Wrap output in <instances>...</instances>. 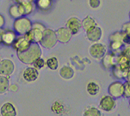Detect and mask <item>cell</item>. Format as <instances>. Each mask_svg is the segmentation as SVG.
<instances>
[{
  "label": "cell",
  "mask_w": 130,
  "mask_h": 116,
  "mask_svg": "<svg viewBox=\"0 0 130 116\" xmlns=\"http://www.w3.org/2000/svg\"><path fill=\"white\" fill-rule=\"evenodd\" d=\"M32 66H34L35 68L37 69L38 70H42L43 67L46 66V61H44V60L40 57L39 58H37L35 61L33 62Z\"/></svg>",
  "instance_id": "cell-28"
},
{
  "label": "cell",
  "mask_w": 130,
  "mask_h": 116,
  "mask_svg": "<svg viewBox=\"0 0 130 116\" xmlns=\"http://www.w3.org/2000/svg\"><path fill=\"white\" fill-rule=\"evenodd\" d=\"M123 36H124V32H115L113 34H111L110 35V40H118V41H121L123 39ZM123 43V42H122Z\"/></svg>",
  "instance_id": "cell-29"
},
{
  "label": "cell",
  "mask_w": 130,
  "mask_h": 116,
  "mask_svg": "<svg viewBox=\"0 0 130 116\" xmlns=\"http://www.w3.org/2000/svg\"><path fill=\"white\" fill-rule=\"evenodd\" d=\"M0 115L1 116H17V110L16 106L12 102H5L0 107Z\"/></svg>",
  "instance_id": "cell-12"
},
{
  "label": "cell",
  "mask_w": 130,
  "mask_h": 116,
  "mask_svg": "<svg viewBox=\"0 0 130 116\" xmlns=\"http://www.w3.org/2000/svg\"><path fill=\"white\" fill-rule=\"evenodd\" d=\"M130 99V98H129ZM129 106H130V100H129Z\"/></svg>",
  "instance_id": "cell-38"
},
{
  "label": "cell",
  "mask_w": 130,
  "mask_h": 116,
  "mask_svg": "<svg viewBox=\"0 0 130 116\" xmlns=\"http://www.w3.org/2000/svg\"><path fill=\"white\" fill-rule=\"evenodd\" d=\"M83 116H102V112L98 108L95 106H88L86 109L84 110Z\"/></svg>",
  "instance_id": "cell-24"
},
{
  "label": "cell",
  "mask_w": 130,
  "mask_h": 116,
  "mask_svg": "<svg viewBox=\"0 0 130 116\" xmlns=\"http://www.w3.org/2000/svg\"><path fill=\"white\" fill-rule=\"evenodd\" d=\"M0 60H1V59H0Z\"/></svg>",
  "instance_id": "cell-40"
},
{
  "label": "cell",
  "mask_w": 130,
  "mask_h": 116,
  "mask_svg": "<svg viewBox=\"0 0 130 116\" xmlns=\"http://www.w3.org/2000/svg\"><path fill=\"white\" fill-rule=\"evenodd\" d=\"M66 106L61 101L56 100L53 102V103L51 106V110L53 114L57 115H62L66 112Z\"/></svg>",
  "instance_id": "cell-17"
},
{
  "label": "cell",
  "mask_w": 130,
  "mask_h": 116,
  "mask_svg": "<svg viewBox=\"0 0 130 116\" xmlns=\"http://www.w3.org/2000/svg\"><path fill=\"white\" fill-rule=\"evenodd\" d=\"M108 93L115 99H119L124 96V84L120 81L113 82L108 87Z\"/></svg>",
  "instance_id": "cell-7"
},
{
  "label": "cell",
  "mask_w": 130,
  "mask_h": 116,
  "mask_svg": "<svg viewBox=\"0 0 130 116\" xmlns=\"http://www.w3.org/2000/svg\"><path fill=\"white\" fill-rule=\"evenodd\" d=\"M88 4L92 8H98L101 4V0H88Z\"/></svg>",
  "instance_id": "cell-31"
},
{
  "label": "cell",
  "mask_w": 130,
  "mask_h": 116,
  "mask_svg": "<svg viewBox=\"0 0 130 116\" xmlns=\"http://www.w3.org/2000/svg\"><path fill=\"white\" fill-rule=\"evenodd\" d=\"M124 96L130 98V82L126 81V83L124 84Z\"/></svg>",
  "instance_id": "cell-30"
},
{
  "label": "cell",
  "mask_w": 130,
  "mask_h": 116,
  "mask_svg": "<svg viewBox=\"0 0 130 116\" xmlns=\"http://www.w3.org/2000/svg\"><path fill=\"white\" fill-rule=\"evenodd\" d=\"M46 66L51 70H56L59 67V61L56 57H52L46 60Z\"/></svg>",
  "instance_id": "cell-25"
},
{
  "label": "cell",
  "mask_w": 130,
  "mask_h": 116,
  "mask_svg": "<svg viewBox=\"0 0 130 116\" xmlns=\"http://www.w3.org/2000/svg\"><path fill=\"white\" fill-rule=\"evenodd\" d=\"M10 81L8 77L0 74V95L4 94L8 91Z\"/></svg>",
  "instance_id": "cell-21"
},
{
  "label": "cell",
  "mask_w": 130,
  "mask_h": 116,
  "mask_svg": "<svg viewBox=\"0 0 130 116\" xmlns=\"http://www.w3.org/2000/svg\"><path fill=\"white\" fill-rule=\"evenodd\" d=\"M124 46V43L121 41L118 40H112L110 42V48L112 52L114 53H118V52L120 51Z\"/></svg>",
  "instance_id": "cell-26"
},
{
  "label": "cell",
  "mask_w": 130,
  "mask_h": 116,
  "mask_svg": "<svg viewBox=\"0 0 130 116\" xmlns=\"http://www.w3.org/2000/svg\"><path fill=\"white\" fill-rule=\"evenodd\" d=\"M87 39L92 43H96L102 39V30L98 25L90 29L86 32Z\"/></svg>",
  "instance_id": "cell-13"
},
{
  "label": "cell",
  "mask_w": 130,
  "mask_h": 116,
  "mask_svg": "<svg viewBox=\"0 0 130 116\" xmlns=\"http://www.w3.org/2000/svg\"><path fill=\"white\" fill-rule=\"evenodd\" d=\"M31 43H32L29 42L25 35H20L17 37V39L14 41L12 47L16 52H23L28 49L29 46L31 45Z\"/></svg>",
  "instance_id": "cell-9"
},
{
  "label": "cell",
  "mask_w": 130,
  "mask_h": 116,
  "mask_svg": "<svg viewBox=\"0 0 130 116\" xmlns=\"http://www.w3.org/2000/svg\"><path fill=\"white\" fill-rule=\"evenodd\" d=\"M15 2H16L17 3H21L22 2H25V1H26V0H14Z\"/></svg>",
  "instance_id": "cell-36"
},
{
  "label": "cell",
  "mask_w": 130,
  "mask_h": 116,
  "mask_svg": "<svg viewBox=\"0 0 130 116\" xmlns=\"http://www.w3.org/2000/svg\"><path fill=\"white\" fill-rule=\"evenodd\" d=\"M57 42L58 40L55 31L53 29L46 28L43 30L42 39L39 44H40V46L46 48V49H52L57 45Z\"/></svg>",
  "instance_id": "cell-3"
},
{
  "label": "cell",
  "mask_w": 130,
  "mask_h": 116,
  "mask_svg": "<svg viewBox=\"0 0 130 116\" xmlns=\"http://www.w3.org/2000/svg\"><path fill=\"white\" fill-rule=\"evenodd\" d=\"M5 25V19L3 15L0 14V29H3Z\"/></svg>",
  "instance_id": "cell-34"
},
{
  "label": "cell",
  "mask_w": 130,
  "mask_h": 116,
  "mask_svg": "<svg viewBox=\"0 0 130 116\" xmlns=\"http://www.w3.org/2000/svg\"><path fill=\"white\" fill-rule=\"evenodd\" d=\"M39 77V70L34 66L26 67L22 72V78L27 83H34Z\"/></svg>",
  "instance_id": "cell-8"
},
{
  "label": "cell",
  "mask_w": 130,
  "mask_h": 116,
  "mask_svg": "<svg viewBox=\"0 0 130 116\" xmlns=\"http://www.w3.org/2000/svg\"><path fill=\"white\" fill-rule=\"evenodd\" d=\"M9 14L10 16L15 18V19H17V18L21 16V12L19 10V7H18V4L16 3V4H13L9 8Z\"/></svg>",
  "instance_id": "cell-27"
},
{
  "label": "cell",
  "mask_w": 130,
  "mask_h": 116,
  "mask_svg": "<svg viewBox=\"0 0 130 116\" xmlns=\"http://www.w3.org/2000/svg\"><path fill=\"white\" fill-rule=\"evenodd\" d=\"M90 56L96 60H101L107 52V47L105 44L96 42L92 43L88 49Z\"/></svg>",
  "instance_id": "cell-4"
},
{
  "label": "cell",
  "mask_w": 130,
  "mask_h": 116,
  "mask_svg": "<svg viewBox=\"0 0 130 116\" xmlns=\"http://www.w3.org/2000/svg\"><path fill=\"white\" fill-rule=\"evenodd\" d=\"M128 69L126 70H123L121 69L120 66L118 65H114L112 67V73L113 75L116 77L118 79H124L126 73H127Z\"/></svg>",
  "instance_id": "cell-23"
},
{
  "label": "cell",
  "mask_w": 130,
  "mask_h": 116,
  "mask_svg": "<svg viewBox=\"0 0 130 116\" xmlns=\"http://www.w3.org/2000/svg\"><path fill=\"white\" fill-rule=\"evenodd\" d=\"M81 24H82V28L84 29L85 32H87L90 29L95 27L96 25H98L96 20L93 17H92L90 16L84 17V19L81 21Z\"/></svg>",
  "instance_id": "cell-19"
},
{
  "label": "cell",
  "mask_w": 130,
  "mask_h": 116,
  "mask_svg": "<svg viewBox=\"0 0 130 116\" xmlns=\"http://www.w3.org/2000/svg\"><path fill=\"white\" fill-rule=\"evenodd\" d=\"M129 18H130V12H129Z\"/></svg>",
  "instance_id": "cell-39"
},
{
  "label": "cell",
  "mask_w": 130,
  "mask_h": 116,
  "mask_svg": "<svg viewBox=\"0 0 130 116\" xmlns=\"http://www.w3.org/2000/svg\"><path fill=\"white\" fill-rule=\"evenodd\" d=\"M2 33H3V29H0V43H1V39H2Z\"/></svg>",
  "instance_id": "cell-37"
},
{
  "label": "cell",
  "mask_w": 130,
  "mask_h": 116,
  "mask_svg": "<svg viewBox=\"0 0 130 116\" xmlns=\"http://www.w3.org/2000/svg\"><path fill=\"white\" fill-rule=\"evenodd\" d=\"M122 53H123L126 57L130 60V44H128V45H127V47H124V49L122 52Z\"/></svg>",
  "instance_id": "cell-33"
},
{
  "label": "cell",
  "mask_w": 130,
  "mask_h": 116,
  "mask_svg": "<svg viewBox=\"0 0 130 116\" xmlns=\"http://www.w3.org/2000/svg\"><path fill=\"white\" fill-rule=\"evenodd\" d=\"M16 70L15 63L8 58L0 60V74L9 77L12 75Z\"/></svg>",
  "instance_id": "cell-5"
},
{
  "label": "cell",
  "mask_w": 130,
  "mask_h": 116,
  "mask_svg": "<svg viewBox=\"0 0 130 116\" xmlns=\"http://www.w3.org/2000/svg\"><path fill=\"white\" fill-rule=\"evenodd\" d=\"M18 60L25 65H32L37 58L42 56V50L39 43H31L28 49L23 52H17Z\"/></svg>",
  "instance_id": "cell-1"
},
{
  "label": "cell",
  "mask_w": 130,
  "mask_h": 116,
  "mask_svg": "<svg viewBox=\"0 0 130 116\" xmlns=\"http://www.w3.org/2000/svg\"><path fill=\"white\" fill-rule=\"evenodd\" d=\"M101 60L104 68L110 69L116 65V54L114 52H110V53L106 52Z\"/></svg>",
  "instance_id": "cell-16"
},
{
  "label": "cell",
  "mask_w": 130,
  "mask_h": 116,
  "mask_svg": "<svg viewBox=\"0 0 130 116\" xmlns=\"http://www.w3.org/2000/svg\"><path fill=\"white\" fill-rule=\"evenodd\" d=\"M59 75L65 80H70L75 76V71L69 65H64L59 70Z\"/></svg>",
  "instance_id": "cell-18"
},
{
  "label": "cell",
  "mask_w": 130,
  "mask_h": 116,
  "mask_svg": "<svg viewBox=\"0 0 130 116\" xmlns=\"http://www.w3.org/2000/svg\"><path fill=\"white\" fill-rule=\"evenodd\" d=\"M43 30L39 28L32 27V29L27 34H25V36L26 37L27 39L32 43H39V42L42 39Z\"/></svg>",
  "instance_id": "cell-11"
},
{
  "label": "cell",
  "mask_w": 130,
  "mask_h": 116,
  "mask_svg": "<svg viewBox=\"0 0 130 116\" xmlns=\"http://www.w3.org/2000/svg\"><path fill=\"white\" fill-rule=\"evenodd\" d=\"M86 91L90 96H96L100 92V86L96 82H89L86 86Z\"/></svg>",
  "instance_id": "cell-20"
},
{
  "label": "cell",
  "mask_w": 130,
  "mask_h": 116,
  "mask_svg": "<svg viewBox=\"0 0 130 116\" xmlns=\"http://www.w3.org/2000/svg\"><path fill=\"white\" fill-rule=\"evenodd\" d=\"M122 31H123L124 33H125V34H127V35H130V21L123 25Z\"/></svg>",
  "instance_id": "cell-32"
},
{
  "label": "cell",
  "mask_w": 130,
  "mask_h": 116,
  "mask_svg": "<svg viewBox=\"0 0 130 116\" xmlns=\"http://www.w3.org/2000/svg\"><path fill=\"white\" fill-rule=\"evenodd\" d=\"M56 35L58 42H60L61 43H68L72 37V34L70 33V31L66 27H61L57 29V30L55 31Z\"/></svg>",
  "instance_id": "cell-14"
},
{
  "label": "cell",
  "mask_w": 130,
  "mask_h": 116,
  "mask_svg": "<svg viewBox=\"0 0 130 116\" xmlns=\"http://www.w3.org/2000/svg\"><path fill=\"white\" fill-rule=\"evenodd\" d=\"M35 4L39 9L42 11H47L53 6V0H36Z\"/></svg>",
  "instance_id": "cell-22"
},
{
  "label": "cell",
  "mask_w": 130,
  "mask_h": 116,
  "mask_svg": "<svg viewBox=\"0 0 130 116\" xmlns=\"http://www.w3.org/2000/svg\"><path fill=\"white\" fill-rule=\"evenodd\" d=\"M124 79L126 81H129L130 82V67H129V68L128 69V70H127V73H126V75H125Z\"/></svg>",
  "instance_id": "cell-35"
},
{
  "label": "cell",
  "mask_w": 130,
  "mask_h": 116,
  "mask_svg": "<svg viewBox=\"0 0 130 116\" xmlns=\"http://www.w3.org/2000/svg\"><path fill=\"white\" fill-rule=\"evenodd\" d=\"M32 22L25 16L17 18L13 23L14 31L19 35H25L32 29Z\"/></svg>",
  "instance_id": "cell-2"
},
{
  "label": "cell",
  "mask_w": 130,
  "mask_h": 116,
  "mask_svg": "<svg viewBox=\"0 0 130 116\" xmlns=\"http://www.w3.org/2000/svg\"><path fill=\"white\" fill-rule=\"evenodd\" d=\"M17 37V33L14 30H5V31L3 30L1 43L4 44L5 46L10 47L13 44Z\"/></svg>",
  "instance_id": "cell-15"
},
{
  "label": "cell",
  "mask_w": 130,
  "mask_h": 116,
  "mask_svg": "<svg viewBox=\"0 0 130 116\" xmlns=\"http://www.w3.org/2000/svg\"><path fill=\"white\" fill-rule=\"evenodd\" d=\"M66 27L70 31V33L72 34V35H77V34L80 31V29H82L81 21L76 16L70 17L69 19L66 21Z\"/></svg>",
  "instance_id": "cell-10"
},
{
  "label": "cell",
  "mask_w": 130,
  "mask_h": 116,
  "mask_svg": "<svg viewBox=\"0 0 130 116\" xmlns=\"http://www.w3.org/2000/svg\"><path fill=\"white\" fill-rule=\"evenodd\" d=\"M116 106V99L110 95L103 96L99 102V109L104 112H111Z\"/></svg>",
  "instance_id": "cell-6"
}]
</instances>
